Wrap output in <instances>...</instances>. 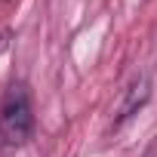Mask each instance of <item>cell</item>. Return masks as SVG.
I'll use <instances>...</instances> for the list:
<instances>
[{
	"label": "cell",
	"instance_id": "obj_1",
	"mask_svg": "<svg viewBox=\"0 0 157 157\" xmlns=\"http://www.w3.org/2000/svg\"><path fill=\"white\" fill-rule=\"evenodd\" d=\"M34 132V114L28 93L22 86H10L0 105V139L6 145H25Z\"/></svg>",
	"mask_w": 157,
	"mask_h": 157
},
{
	"label": "cell",
	"instance_id": "obj_2",
	"mask_svg": "<svg viewBox=\"0 0 157 157\" xmlns=\"http://www.w3.org/2000/svg\"><path fill=\"white\" fill-rule=\"evenodd\" d=\"M148 96H151V80H148V77H139V80L129 86V93H126V102L120 105V117H117V123L126 120V117H132V111L142 108V105L148 102Z\"/></svg>",
	"mask_w": 157,
	"mask_h": 157
}]
</instances>
